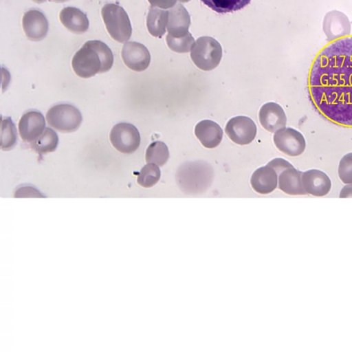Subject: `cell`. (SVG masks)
<instances>
[{
	"instance_id": "obj_14",
	"label": "cell",
	"mask_w": 352,
	"mask_h": 352,
	"mask_svg": "<svg viewBox=\"0 0 352 352\" xmlns=\"http://www.w3.org/2000/svg\"><path fill=\"white\" fill-rule=\"evenodd\" d=\"M168 11L167 30L169 34L179 38L186 35L190 25V19L186 9L179 3Z\"/></svg>"
},
{
	"instance_id": "obj_25",
	"label": "cell",
	"mask_w": 352,
	"mask_h": 352,
	"mask_svg": "<svg viewBox=\"0 0 352 352\" xmlns=\"http://www.w3.org/2000/svg\"><path fill=\"white\" fill-rule=\"evenodd\" d=\"M166 41L171 50L179 53L188 52L195 44V40L190 33L179 38H175L168 34Z\"/></svg>"
},
{
	"instance_id": "obj_21",
	"label": "cell",
	"mask_w": 352,
	"mask_h": 352,
	"mask_svg": "<svg viewBox=\"0 0 352 352\" xmlns=\"http://www.w3.org/2000/svg\"><path fill=\"white\" fill-rule=\"evenodd\" d=\"M168 158V148L162 142L156 141L151 143L146 151L145 160L147 163L162 166L167 162Z\"/></svg>"
},
{
	"instance_id": "obj_19",
	"label": "cell",
	"mask_w": 352,
	"mask_h": 352,
	"mask_svg": "<svg viewBox=\"0 0 352 352\" xmlns=\"http://www.w3.org/2000/svg\"><path fill=\"white\" fill-rule=\"evenodd\" d=\"M168 19V11L151 6L146 18V26L149 33L161 38L166 32Z\"/></svg>"
},
{
	"instance_id": "obj_5",
	"label": "cell",
	"mask_w": 352,
	"mask_h": 352,
	"mask_svg": "<svg viewBox=\"0 0 352 352\" xmlns=\"http://www.w3.org/2000/svg\"><path fill=\"white\" fill-rule=\"evenodd\" d=\"M46 120L54 129L62 133H72L79 128L82 118L80 111L74 106L58 104L48 110Z\"/></svg>"
},
{
	"instance_id": "obj_11",
	"label": "cell",
	"mask_w": 352,
	"mask_h": 352,
	"mask_svg": "<svg viewBox=\"0 0 352 352\" xmlns=\"http://www.w3.org/2000/svg\"><path fill=\"white\" fill-rule=\"evenodd\" d=\"M302 182L307 194L315 197L325 196L331 188L330 177L318 169H309L302 172Z\"/></svg>"
},
{
	"instance_id": "obj_13",
	"label": "cell",
	"mask_w": 352,
	"mask_h": 352,
	"mask_svg": "<svg viewBox=\"0 0 352 352\" xmlns=\"http://www.w3.org/2000/svg\"><path fill=\"white\" fill-rule=\"evenodd\" d=\"M45 126V121L42 113L37 111H30L21 116L19 131L23 141L31 142L42 134Z\"/></svg>"
},
{
	"instance_id": "obj_1",
	"label": "cell",
	"mask_w": 352,
	"mask_h": 352,
	"mask_svg": "<svg viewBox=\"0 0 352 352\" xmlns=\"http://www.w3.org/2000/svg\"><path fill=\"white\" fill-rule=\"evenodd\" d=\"M309 91L323 117L352 127V36L331 42L316 56L310 69Z\"/></svg>"
},
{
	"instance_id": "obj_2",
	"label": "cell",
	"mask_w": 352,
	"mask_h": 352,
	"mask_svg": "<svg viewBox=\"0 0 352 352\" xmlns=\"http://www.w3.org/2000/svg\"><path fill=\"white\" fill-rule=\"evenodd\" d=\"M113 63L111 50L104 43L98 40L85 42L72 60L74 72L82 78L107 72L111 68Z\"/></svg>"
},
{
	"instance_id": "obj_28",
	"label": "cell",
	"mask_w": 352,
	"mask_h": 352,
	"mask_svg": "<svg viewBox=\"0 0 352 352\" xmlns=\"http://www.w3.org/2000/svg\"><path fill=\"white\" fill-rule=\"evenodd\" d=\"M151 6L155 7H159L161 8L166 9L173 7L177 1L182 3L188 2L190 0H148Z\"/></svg>"
},
{
	"instance_id": "obj_6",
	"label": "cell",
	"mask_w": 352,
	"mask_h": 352,
	"mask_svg": "<svg viewBox=\"0 0 352 352\" xmlns=\"http://www.w3.org/2000/svg\"><path fill=\"white\" fill-rule=\"evenodd\" d=\"M109 138L113 146L122 153H134L140 144V135L137 128L126 122L116 124L110 132Z\"/></svg>"
},
{
	"instance_id": "obj_15",
	"label": "cell",
	"mask_w": 352,
	"mask_h": 352,
	"mask_svg": "<svg viewBox=\"0 0 352 352\" xmlns=\"http://www.w3.org/2000/svg\"><path fill=\"white\" fill-rule=\"evenodd\" d=\"M278 174L268 164L256 169L250 179L252 188L260 194H269L278 186Z\"/></svg>"
},
{
	"instance_id": "obj_9",
	"label": "cell",
	"mask_w": 352,
	"mask_h": 352,
	"mask_svg": "<svg viewBox=\"0 0 352 352\" xmlns=\"http://www.w3.org/2000/svg\"><path fill=\"white\" fill-rule=\"evenodd\" d=\"M122 58L125 65L135 72H142L150 64L151 56L147 48L135 42H126L122 50Z\"/></svg>"
},
{
	"instance_id": "obj_8",
	"label": "cell",
	"mask_w": 352,
	"mask_h": 352,
	"mask_svg": "<svg viewBox=\"0 0 352 352\" xmlns=\"http://www.w3.org/2000/svg\"><path fill=\"white\" fill-rule=\"evenodd\" d=\"M225 131L232 142L245 145L250 144L256 137V126L251 118L239 116L228 122Z\"/></svg>"
},
{
	"instance_id": "obj_23",
	"label": "cell",
	"mask_w": 352,
	"mask_h": 352,
	"mask_svg": "<svg viewBox=\"0 0 352 352\" xmlns=\"http://www.w3.org/2000/svg\"><path fill=\"white\" fill-rule=\"evenodd\" d=\"M17 133L10 117L1 120V148L3 151L12 149L16 142Z\"/></svg>"
},
{
	"instance_id": "obj_10",
	"label": "cell",
	"mask_w": 352,
	"mask_h": 352,
	"mask_svg": "<svg viewBox=\"0 0 352 352\" xmlns=\"http://www.w3.org/2000/svg\"><path fill=\"white\" fill-rule=\"evenodd\" d=\"M22 26L26 37L32 41L43 39L48 32L49 25L45 16L38 10L25 12L22 19Z\"/></svg>"
},
{
	"instance_id": "obj_7",
	"label": "cell",
	"mask_w": 352,
	"mask_h": 352,
	"mask_svg": "<svg viewBox=\"0 0 352 352\" xmlns=\"http://www.w3.org/2000/svg\"><path fill=\"white\" fill-rule=\"evenodd\" d=\"M273 140L276 147L288 156H299L306 148V140L303 135L292 127H283L276 131Z\"/></svg>"
},
{
	"instance_id": "obj_12",
	"label": "cell",
	"mask_w": 352,
	"mask_h": 352,
	"mask_svg": "<svg viewBox=\"0 0 352 352\" xmlns=\"http://www.w3.org/2000/svg\"><path fill=\"white\" fill-rule=\"evenodd\" d=\"M258 119L262 126L271 133H275L287 124V117L283 107L274 102H267L261 107Z\"/></svg>"
},
{
	"instance_id": "obj_3",
	"label": "cell",
	"mask_w": 352,
	"mask_h": 352,
	"mask_svg": "<svg viewBox=\"0 0 352 352\" xmlns=\"http://www.w3.org/2000/svg\"><path fill=\"white\" fill-rule=\"evenodd\" d=\"M101 14L107 30L113 39L124 43L130 38L132 34L131 22L121 6L107 3L102 8Z\"/></svg>"
},
{
	"instance_id": "obj_18",
	"label": "cell",
	"mask_w": 352,
	"mask_h": 352,
	"mask_svg": "<svg viewBox=\"0 0 352 352\" xmlns=\"http://www.w3.org/2000/svg\"><path fill=\"white\" fill-rule=\"evenodd\" d=\"M61 23L70 32L80 34L89 28V20L86 14L75 7H66L59 14Z\"/></svg>"
},
{
	"instance_id": "obj_26",
	"label": "cell",
	"mask_w": 352,
	"mask_h": 352,
	"mask_svg": "<svg viewBox=\"0 0 352 352\" xmlns=\"http://www.w3.org/2000/svg\"><path fill=\"white\" fill-rule=\"evenodd\" d=\"M338 175L344 184H352V152L345 154L340 160Z\"/></svg>"
},
{
	"instance_id": "obj_30",
	"label": "cell",
	"mask_w": 352,
	"mask_h": 352,
	"mask_svg": "<svg viewBox=\"0 0 352 352\" xmlns=\"http://www.w3.org/2000/svg\"><path fill=\"white\" fill-rule=\"evenodd\" d=\"M51 1L56 2V3H62L65 1H67L69 0H50Z\"/></svg>"
},
{
	"instance_id": "obj_22",
	"label": "cell",
	"mask_w": 352,
	"mask_h": 352,
	"mask_svg": "<svg viewBox=\"0 0 352 352\" xmlns=\"http://www.w3.org/2000/svg\"><path fill=\"white\" fill-rule=\"evenodd\" d=\"M208 8L218 13H227L239 10L252 0H200Z\"/></svg>"
},
{
	"instance_id": "obj_29",
	"label": "cell",
	"mask_w": 352,
	"mask_h": 352,
	"mask_svg": "<svg viewBox=\"0 0 352 352\" xmlns=\"http://www.w3.org/2000/svg\"><path fill=\"white\" fill-rule=\"evenodd\" d=\"M340 198L352 197V184L344 185L340 192Z\"/></svg>"
},
{
	"instance_id": "obj_4",
	"label": "cell",
	"mask_w": 352,
	"mask_h": 352,
	"mask_svg": "<svg viewBox=\"0 0 352 352\" xmlns=\"http://www.w3.org/2000/svg\"><path fill=\"white\" fill-rule=\"evenodd\" d=\"M190 57L195 65L204 71L214 69L222 57V48L219 43L210 36H201L193 45Z\"/></svg>"
},
{
	"instance_id": "obj_17",
	"label": "cell",
	"mask_w": 352,
	"mask_h": 352,
	"mask_svg": "<svg viewBox=\"0 0 352 352\" xmlns=\"http://www.w3.org/2000/svg\"><path fill=\"white\" fill-rule=\"evenodd\" d=\"M302 173L294 167L283 170L278 177L279 189L289 195H307L302 184Z\"/></svg>"
},
{
	"instance_id": "obj_27",
	"label": "cell",
	"mask_w": 352,
	"mask_h": 352,
	"mask_svg": "<svg viewBox=\"0 0 352 352\" xmlns=\"http://www.w3.org/2000/svg\"><path fill=\"white\" fill-rule=\"evenodd\" d=\"M274 170L276 171L278 175L285 169L294 167V166L287 160L283 158H275L268 162Z\"/></svg>"
},
{
	"instance_id": "obj_16",
	"label": "cell",
	"mask_w": 352,
	"mask_h": 352,
	"mask_svg": "<svg viewBox=\"0 0 352 352\" xmlns=\"http://www.w3.org/2000/svg\"><path fill=\"white\" fill-rule=\"evenodd\" d=\"M195 134L202 145L208 148L217 147L223 138L221 126L210 120L199 122L195 126Z\"/></svg>"
},
{
	"instance_id": "obj_31",
	"label": "cell",
	"mask_w": 352,
	"mask_h": 352,
	"mask_svg": "<svg viewBox=\"0 0 352 352\" xmlns=\"http://www.w3.org/2000/svg\"><path fill=\"white\" fill-rule=\"evenodd\" d=\"M33 1L37 3H43L47 0H32ZM48 1H50V0H48Z\"/></svg>"
},
{
	"instance_id": "obj_24",
	"label": "cell",
	"mask_w": 352,
	"mask_h": 352,
	"mask_svg": "<svg viewBox=\"0 0 352 352\" xmlns=\"http://www.w3.org/2000/svg\"><path fill=\"white\" fill-rule=\"evenodd\" d=\"M161 173L158 166L148 163L141 169L137 182L144 188H150L157 183Z\"/></svg>"
},
{
	"instance_id": "obj_20",
	"label": "cell",
	"mask_w": 352,
	"mask_h": 352,
	"mask_svg": "<svg viewBox=\"0 0 352 352\" xmlns=\"http://www.w3.org/2000/svg\"><path fill=\"white\" fill-rule=\"evenodd\" d=\"M58 137L52 129L46 127L42 134L30 144V148L38 154L54 151L58 146Z\"/></svg>"
}]
</instances>
